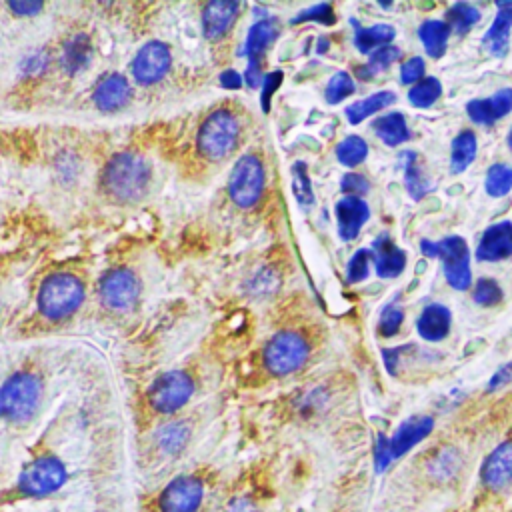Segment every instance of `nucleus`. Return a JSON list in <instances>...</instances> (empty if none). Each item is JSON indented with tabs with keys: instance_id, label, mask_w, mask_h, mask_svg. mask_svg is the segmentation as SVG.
I'll use <instances>...</instances> for the list:
<instances>
[{
	"instance_id": "25",
	"label": "nucleus",
	"mask_w": 512,
	"mask_h": 512,
	"mask_svg": "<svg viewBox=\"0 0 512 512\" xmlns=\"http://www.w3.org/2000/svg\"><path fill=\"white\" fill-rule=\"evenodd\" d=\"M476 148H478L476 134L472 130H462L450 144V170L454 174L464 172L472 164L476 156Z\"/></svg>"
},
{
	"instance_id": "23",
	"label": "nucleus",
	"mask_w": 512,
	"mask_h": 512,
	"mask_svg": "<svg viewBox=\"0 0 512 512\" xmlns=\"http://www.w3.org/2000/svg\"><path fill=\"white\" fill-rule=\"evenodd\" d=\"M278 36L276 18H264L256 22L246 36V56L248 64H262V54Z\"/></svg>"
},
{
	"instance_id": "34",
	"label": "nucleus",
	"mask_w": 512,
	"mask_h": 512,
	"mask_svg": "<svg viewBox=\"0 0 512 512\" xmlns=\"http://www.w3.org/2000/svg\"><path fill=\"white\" fill-rule=\"evenodd\" d=\"M486 192L492 198H500L506 196L512 188V168L508 164H492L486 172Z\"/></svg>"
},
{
	"instance_id": "21",
	"label": "nucleus",
	"mask_w": 512,
	"mask_h": 512,
	"mask_svg": "<svg viewBox=\"0 0 512 512\" xmlns=\"http://www.w3.org/2000/svg\"><path fill=\"white\" fill-rule=\"evenodd\" d=\"M452 314L442 304H428L416 320L418 334L428 342H440L450 332Z\"/></svg>"
},
{
	"instance_id": "19",
	"label": "nucleus",
	"mask_w": 512,
	"mask_h": 512,
	"mask_svg": "<svg viewBox=\"0 0 512 512\" xmlns=\"http://www.w3.org/2000/svg\"><path fill=\"white\" fill-rule=\"evenodd\" d=\"M498 14L482 38V46L492 54L502 58L508 52L510 28H512V2H498Z\"/></svg>"
},
{
	"instance_id": "15",
	"label": "nucleus",
	"mask_w": 512,
	"mask_h": 512,
	"mask_svg": "<svg viewBox=\"0 0 512 512\" xmlns=\"http://www.w3.org/2000/svg\"><path fill=\"white\" fill-rule=\"evenodd\" d=\"M512 110V88H502L490 98L470 100L466 104V112L474 124L490 126L496 120L504 118Z\"/></svg>"
},
{
	"instance_id": "6",
	"label": "nucleus",
	"mask_w": 512,
	"mask_h": 512,
	"mask_svg": "<svg viewBox=\"0 0 512 512\" xmlns=\"http://www.w3.org/2000/svg\"><path fill=\"white\" fill-rule=\"evenodd\" d=\"M262 190H264L262 162L252 154L242 156L234 164L228 180V192L232 202L238 204L240 208H250L260 200Z\"/></svg>"
},
{
	"instance_id": "27",
	"label": "nucleus",
	"mask_w": 512,
	"mask_h": 512,
	"mask_svg": "<svg viewBox=\"0 0 512 512\" xmlns=\"http://www.w3.org/2000/svg\"><path fill=\"white\" fill-rule=\"evenodd\" d=\"M394 100H396V96H394V92H390V90L376 92V94H372V96H368V98H364V100H358V102L350 104V106L346 108V118H348L350 124H360L364 118L372 116L374 112L384 110V108L390 106Z\"/></svg>"
},
{
	"instance_id": "7",
	"label": "nucleus",
	"mask_w": 512,
	"mask_h": 512,
	"mask_svg": "<svg viewBox=\"0 0 512 512\" xmlns=\"http://www.w3.org/2000/svg\"><path fill=\"white\" fill-rule=\"evenodd\" d=\"M66 480L64 464L54 456L30 462L18 476V490L24 496H46L56 492Z\"/></svg>"
},
{
	"instance_id": "36",
	"label": "nucleus",
	"mask_w": 512,
	"mask_h": 512,
	"mask_svg": "<svg viewBox=\"0 0 512 512\" xmlns=\"http://www.w3.org/2000/svg\"><path fill=\"white\" fill-rule=\"evenodd\" d=\"M350 94H354V80H352V76L348 72H336L330 78L328 86H326V92H324L326 102L328 104H338L344 98H348Z\"/></svg>"
},
{
	"instance_id": "26",
	"label": "nucleus",
	"mask_w": 512,
	"mask_h": 512,
	"mask_svg": "<svg viewBox=\"0 0 512 512\" xmlns=\"http://www.w3.org/2000/svg\"><path fill=\"white\" fill-rule=\"evenodd\" d=\"M356 24V22H354ZM396 32L390 24H374L370 28H360L356 24V34H354V44L360 52L368 54L374 48H384L390 46V42L394 40Z\"/></svg>"
},
{
	"instance_id": "28",
	"label": "nucleus",
	"mask_w": 512,
	"mask_h": 512,
	"mask_svg": "<svg viewBox=\"0 0 512 512\" xmlns=\"http://www.w3.org/2000/svg\"><path fill=\"white\" fill-rule=\"evenodd\" d=\"M448 32H450V28L442 20H424L420 24L418 36H420L428 56L440 58L444 54L446 42H448Z\"/></svg>"
},
{
	"instance_id": "17",
	"label": "nucleus",
	"mask_w": 512,
	"mask_h": 512,
	"mask_svg": "<svg viewBox=\"0 0 512 512\" xmlns=\"http://www.w3.org/2000/svg\"><path fill=\"white\" fill-rule=\"evenodd\" d=\"M236 14H238L236 2L212 0L210 4H206L204 12H202V30H204L206 38H210V40L222 38L234 24Z\"/></svg>"
},
{
	"instance_id": "14",
	"label": "nucleus",
	"mask_w": 512,
	"mask_h": 512,
	"mask_svg": "<svg viewBox=\"0 0 512 512\" xmlns=\"http://www.w3.org/2000/svg\"><path fill=\"white\" fill-rule=\"evenodd\" d=\"M512 256V222H496L484 230L476 246V258L482 262H498Z\"/></svg>"
},
{
	"instance_id": "13",
	"label": "nucleus",
	"mask_w": 512,
	"mask_h": 512,
	"mask_svg": "<svg viewBox=\"0 0 512 512\" xmlns=\"http://www.w3.org/2000/svg\"><path fill=\"white\" fill-rule=\"evenodd\" d=\"M480 480L488 490H502L512 482V440L494 448L480 468Z\"/></svg>"
},
{
	"instance_id": "35",
	"label": "nucleus",
	"mask_w": 512,
	"mask_h": 512,
	"mask_svg": "<svg viewBox=\"0 0 512 512\" xmlns=\"http://www.w3.org/2000/svg\"><path fill=\"white\" fill-rule=\"evenodd\" d=\"M368 156V144L352 134V136H346L338 146H336V158L340 160V164L344 166H356L360 164L364 158Z\"/></svg>"
},
{
	"instance_id": "3",
	"label": "nucleus",
	"mask_w": 512,
	"mask_h": 512,
	"mask_svg": "<svg viewBox=\"0 0 512 512\" xmlns=\"http://www.w3.org/2000/svg\"><path fill=\"white\" fill-rule=\"evenodd\" d=\"M84 298L82 282L72 274L48 276L38 292V308L46 318L60 320L70 316Z\"/></svg>"
},
{
	"instance_id": "18",
	"label": "nucleus",
	"mask_w": 512,
	"mask_h": 512,
	"mask_svg": "<svg viewBox=\"0 0 512 512\" xmlns=\"http://www.w3.org/2000/svg\"><path fill=\"white\" fill-rule=\"evenodd\" d=\"M372 260L380 278H396L406 266V252L400 250L388 236H380L372 244Z\"/></svg>"
},
{
	"instance_id": "4",
	"label": "nucleus",
	"mask_w": 512,
	"mask_h": 512,
	"mask_svg": "<svg viewBox=\"0 0 512 512\" xmlns=\"http://www.w3.org/2000/svg\"><path fill=\"white\" fill-rule=\"evenodd\" d=\"M240 126L232 112L216 110L200 126L198 148L208 158H224L238 142Z\"/></svg>"
},
{
	"instance_id": "51",
	"label": "nucleus",
	"mask_w": 512,
	"mask_h": 512,
	"mask_svg": "<svg viewBox=\"0 0 512 512\" xmlns=\"http://www.w3.org/2000/svg\"><path fill=\"white\" fill-rule=\"evenodd\" d=\"M398 352H400V350H392V348L382 350V360H384V364H386V368H388V372H390V374H394V372H396Z\"/></svg>"
},
{
	"instance_id": "9",
	"label": "nucleus",
	"mask_w": 512,
	"mask_h": 512,
	"mask_svg": "<svg viewBox=\"0 0 512 512\" xmlns=\"http://www.w3.org/2000/svg\"><path fill=\"white\" fill-rule=\"evenodd\" d=\"M434 256L442 260L444 276L448 284L456 290H466L472 284L470 272V254L468 244L460 236H448L440 242H434Z\"/></svg>"
},
{
	"instance_id": "5",
	"label": "nucleus",
	"mask_w": 512,
	"mask_h": 512,
	"mask_svg": "<svg viewBox=\"0 0 512 512\" xmlns=\"http://www.w3.org/2000/svg\"><path fill=\"white\" fill-rule=\"evenodd\" d=\"M264 366L276 376H286L304 366L308 358V344L296 332H280L264 346Z\"/></svg>"
},
{
	"instance_id": "32",
	"label": "nucleus",
	"mask_w": 512,
	"mask_h": 512,
	"mask_svg": "<svg viewBox=\"0 0 512 512\" xmlns=\"http://www.w3.org/2000/svg\"><path fill=\"white\" fill-rule=\"evenodd\" d=\"M400 56H402V52H400V48H396V46L378 48L376 52H372L370 60H368L364 66H360V68L356 70V74H358V78L368 80V78H372L374 74H378L380 70L388 68L392 62L400 60Z\"/></svg>"
},
{
	"instance_id": "45",
	"label": "nucleus",
	"mask_w": 512,
	"mask_h": 512,
	"mask_svg": "<svg viewBox=\"0 0 512 512\" xmlns=\"http://www.w3.org/2000/svg\"><path fill=\"white\" fill-rule=\"evenodd\" d=\"M280 82H282V72L280 70L270 72V74L264 76V80H262V108H264V112H268L270 98H272L274 90L280 86Z\"/></svg>"
},
{
	"instance_id": "2",
	"label": "nucleus",
	"mask_w": 512,
	"mask_h": 512,
	"mask_svg": "<svg viewBox=\"0 0 512 512\" xmlns=\"http://www.w3.org/2000/svg\"><path fill=\"white\" fill-rule=\"evenodd\" d=\"M42 386L30 372H16L0 388V414L14 424L28 422L40 406Z\"/></svg>"
},
{
	"instance_id": "31",
	"label": "nucleus",
	"mask_w": 512,
	"mask_h": 512,
	"mask_svg": "<svg viewBox=\"0 0 512 512\" xmlns=\"http://www.w3.org/2000/svg\"><path fill=\"white\" fill-rule=\"evenodd\" d=\"M90 60V40L84 34L72 36L64 46V66L68 72H80Z\"/></svg>"
},
{
	"instance_id": "33",
	"label": "nucleus",
	"mask_w": 512,
	"mask_h": 512,
	"mask_svg": "<svg viewBox=\"0 0 512 512\" xmlns=\"http://www.w3.org/2000/svg\"><path fill=\"white\" fill-rule=\"evenodd\" d=\"M440 94H442V84L438 82V78L430 76V78H422L410 88L408 100L416 108H428L438 100Z\"/></svg>"
},
{
	"instance_id": "42",
	"label": "nucleus",
	"mask_w": 512,
	"mask_h": 512,
	"mask_svg": "<svg viewBox=\"0 0 512 512\" xmlns=\"http://www.w3.org/2000/svg\"><path fill=\"white\" fill-rule=\"evenodd\" d=\"M308 20H314V22H322V24H334L336 22V16H334V10L330 4H316L308 10H302L292 22L298 24V22H308Z\"/></svg>"
},
{
	"instance_id": "46",
	"label": "nucleus",
	"mask_w": 512,
	"mask_h": 512,
	"mask_svg": "<svg viewBox=\"0 0 512 512\" xmlns=\"http://www.w3.org/2000/svg\"><path fill=\"white\" fill-rule=\"evenodd\" d=\"M18 16H34L36 12L42 10L40 2H32V0H14L8 4Z\"/></svg>"
},
{
	"instance_id": "8",
	"label": "nucleus",
	"mask_w": 512,
	"mask_h": 512,
	"mask_svg": "<svg viewBox=\"0 0 512 512\" xmlns=\"http://www.w3.org/2000/svg\"><path fill=\"white\" fill-rule=\"evenodd\" d=\"M192 392H194L192 378L182 370H172L154 380L148 392V400L154 410L162 414H170L180 406H184L190 400Z\"/></svg>"
},
{
	"instance_id": "1",
	"label": "nucleus",
	"mask_w": 512,
	"mask_h": 512,
	"mask_svg": "<svg viewBox=\"0 0 512 512\" xmlns=\"http://www.w3.org/2000/svg\"><path fill=\"white\" fill-rule=\"evenodd\" d=\"M150 176V164L142 156L122 152L106 164L102 174V186L112 198L130 202L144 194L150 184Z\"/></svg>"
},
{
	"instance_id": "38",
	"label": "nucleus",
	"mask_w": 512,
	"mask_h": 512,
	"mask_svg": "<svg viewBox=\"0 0 512 512\" xmlns=\"http://www.w3.org/2000/svg\"><path fill=\"white\" fill-rule=\"evenodd\" d=\"M292 190H294V196L296 200L302 204V206H308L314 202V194H312V184H310V178L306 174V164L298 162L294 164L292 168Z\"/></svg>"
},
{
	"instance_id": "10",
	"label": "nucleus",
	"mask_w": 512,
	"mask_h": 512,
	"mask_svg": "<svg viewBox=\"0 0 512 512\" xmlns=\"http://www.w3.org/2000/svg\"><path fill=\"white\" fill-rule=\"evenodd\" d=\"M204 498V484L196 476L174 478L160 494L158 506L162 512H196Z\"/></svg>"
},
{
	"instance_id": "43",
	"label": "nucleus",
	"mask_w": 512,
	"mask_h": 512,
	"mask_svg": "<svg viewBox=\"0 0 512 512\" xmlns=\"http://www.w3.org/2000/svg\"><path fill=\"white\" fill-rule=\"evenodd\" d=\"M370 188L368 180L362 176V174H356V172H348L344 174L342 182H340V190L346 194V196H356L360 198L362 194H366Z\"/></svg>"
},
{
	"instance_id": "29",
	"label": "nucleus",
	"mask_w": 512,
	"mask_h": 512,
	"mask_svg": "<svg viewBox=\"0 0 512 512\" xmlns=\"http://www.w3.org/2000/svg\"><path fill=\"white\" fill-rule=\"evenodd\" d=\"M400 158H402V166H404V184H406L410 196L414 200H422L430 192L432 184L422 174V168L418 164V156L408 150V152H402Z\"/></svg>"
},
{
	"instance_id": "16",
	"label": "nucleus",
	"mask_w": 512,
	"mask_h": 512,
	"mask_svg": "<svg viewBox=\"0 0 512 512\" xmlns=\"http://www.w3.org/2000/svg\"><path fill=\"white\" fill-rule=\"evenodd\" d=\"M334 212H336V222H338V234L342 240H354L358 236L362 224L370 216L368 204L356 196H344L342 200H338Z\"/></svg>"
},
{
	"instance_id": "24",
	"label": "nucleus",
	"mask_w": 512,
	"mask_h": 512,
	"mask_svg": "<svg viewBox=\"0 0 512 512\" xmlns=\"http://www.w3.org/2000/svg\"><path fill=\"white\" fill-rule=\"evenodd\" d=\"M376 136L386 144V146H398L402 142H406L410 138L408 132V124L404 114L400 112H390L386 116H380L374 124H372Z\"/></svg>"
},
{
	"instance_id": "41",
	"label": "nucleus",
	"mask_w": 512,
	"mask_h": 512,
	"mask_svg": "<svg viewBox=\"0 0 512 512\" xmlns=\"http://www.w3.org/2000/svg\"><path fill=\"white\" fill-rule=\"evenodd\" d=\"M402 318H404V312L402 308H398L394 302H390L382 314H380V322H378V330L382 336H394L402 324Z\"/></svg>"
},
{
	"instance_id": "12",
	"label": "nucleus",
	"mask_w": 512,
	"mask_h": 512,
	"mask_svg": "<svg viewBox=\"0 0 512 512\" xmlns=\"http://www.w3.org/2000/svg\"><path fill=\"white\" fill-rule=\"evenodd\" d=\"M170 60L172 58H170V50L166 44L156 42V40L148 42L138 50V54L132 62V74L144 86L154 84L160 78H164V74L170 68Z\"/></svg>"
},
{
	"instance_id": "44",
	"label": "nucleus",
	"mask_w": 512,
	"mask_h": 512,
	"mask_svg": "<svg viewBox=\"0 0 512 512\" xmlns=\"http://www.w3.org/2000/svg\"><path fill=\"white\" fill-rule=\"evenodd\" d=\"M422 76H424V60L420 56L406 60L400 68V80L404 84H416L422 80Z\"/></svg>"
},
{
	"instance_id": "50",
	"label": "nucleus",
	"mask_w": 512,
	"mask_h": 512,
	"mask_svg": "<svg viewBox=\"0 0 512 512\" xmlns=\"http://www.w3.org/2000/svg\"><path fill=\"white\" fill-rule=\"evenodd\" d=\"M226 512H256V510H254V504H252L250 500H246V498H236L234 502L228 504Z\"/></svg>"
},
{
	"instance_id": "37",
	"label": "nucleus",
	"mask_w": 512,
	"mask_h": 512,
	"mask_svg": "<svg viewBox=\"0 0 512 512\" xmlns=\"http://www.w3.org/2000/svg\"><path fill=\"white\" fill-rule=\"evenodd\" d=\"M370 260H372V250H368V248L356 250L346 268V282L356 284V282L366 280L370 274Z\"/></svg>"
},
{
	"instance_id": "49",
	"label": "nucleus",
	"mask_w": 512,
	"mask_h": 512,
	"mask_svg": "<svg viewBox=\"0 0 512 512\" xmlns=\"http://www.w3.org/2000/svg\"><path fill=\"white\" fill-rule=\"evenodd\" d=\"M220 84L224 86V88H240L242 86V80H240V74L238 72H234V70H226V72H222L220 74Z\"/></svg>"
},
{
	"instance_id": "47",
	"label": "nucleus",
	"mask_w": 512,
	"mask_h": 512,
	"mask_svg": "<svg viewBox=\"0 0 512 512\" xmlns=\"http://www.w3.org/2000/svg\"><path fill=\"white\" fill-rule=\"evenodd\" d=\"M392 458V452H390V442L386 438L380 436L378 440V446H376V464H378V470H384L388 466Z\"/></svg>"
},
{
	"instance_id": "40",
	"label": "nucleus",
	"mask_w": 512,
	"mask_h": 512,
	"mask_svg": "<svg viewBox=\"0 0 512 512\" xmlns=\"http://www.w3.org/2000/svg\"><path fill=\"white\" fill-rule=\"evenodd\" d=\"M186 436H188V428L174 422V424H168L160 430V446L166 450V452H176L182 448V444L186 442Z\"/></svg>"
},
{
	"instance_id": "48",
	"label": "nucleus",
	"mask_w": 512,
	"mask_h": 512,
	"mask_svg": "<svg viewBox=\"0 0 512 512\" xmlns=\"http://www.w3.org/2000/svg\"><path fill=\"white\" fill-rule=\"evenodd\" d=\"M508 382H512V362L506 364V366H502V368L492 376L488 390H494V388H498V386H502V384H508Z\"/></svg>"
},
{
	"instance_id": "22",
	"label": "nucleus",
	"mask_w": 512,
	"mask_h": 512,
	"mask_svg": "<svg viewBox=\"0 0 512 512\" xmlns=\"http://www.w3.org/2000/svg\"><path fill=\"white\" fill-rule=\"evenodd\" d=\"M130 98V86L124 76L110 74L94 90V102L100 110L112 112L122 108Z\"/></svg>"
},
{
	"instance_id": "11",
	"label": "nucleus",
	"mask_w": 512,
	"mask_h": 512,
	"mask_svg": "<svg viewBox=\"0 0 512 512\" xmlns=\"http://www.w3.org/2000/svg\"><path fill=\"white\" fill-rule=\"evenodd\" d=\"M100 298L112 310H128L138 298V280L130 270H112L100 282Z\"/></svg>"
},
{
	"instance_id": "30",
	"label": "nucleus",
	"mask_w": 512,
	"mask_h": 512,
	"mask_svg": "<svg viewBox=\"0 0 512 512\" xmlns=\"http://www.w3.org/2000/svg\"><path fill=\"white\" fill-rule=\"evenodd\" d=\"M480 20V12L476 6L468 4V2H456L446 10V26L456 32V34H464L468 32L476 22Z\"/></svg>"
},
{
	"instance_id": "39",
	"label": "nucleus",
	"mask_w": 512,
	"mask_h": 512,
	"mask_svg": "<svg viewBox=\"0 0 512 512\" xmlns=\"http://www.w3.org/2000/svg\"><path fill=\"white\" fill-rule=\"evenodd\" d=\"M474 302L480 306H494L502 300V290L496 280L492 278H480L474 288Z\"/></svg>"
},
{
	"instance_id": "52",
	"label": "nucleus",
	"mask_w": 512,
	"mask_h": 512,
	"mask_svg": "<svg viewBox=\"0 0 512 512\" xmlns=\"http://www.w3.org/2000/svg\"><path fill=\"white\" fill-rule=\"evenodd\" d=\"M506 142H508V148L512 150V128H510V132H508V138H506Z\"/></svg>"
},
{
	"instance_id": "20",
	"label": "nucleus",
	"mask_w": 512,
	"mask_h": 512,
	"mask_svg": "<svg viewBox=\"0 0 512 512\" xmlns=\"http://www.w3.org/2000/svg\"><path fill=\"white\" fill-rule=\"evenodd\" d=\"M432 428L434 420L430 416H412L406 422H402L390 440L392 456L406 454L414 444L422 442Z\"/></svg>"
}]
</instances>
